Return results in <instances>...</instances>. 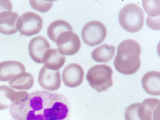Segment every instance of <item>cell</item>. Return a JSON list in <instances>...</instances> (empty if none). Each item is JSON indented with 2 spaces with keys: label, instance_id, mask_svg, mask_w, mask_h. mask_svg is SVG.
Returning <instances> with one entry per match:
<instances>
[{
  "label": "cell",
  "instance_id": "d6986e66",
  "mask_svg": "<svg viewBox=\"0 0 160 120\" xmlns=\"http://www.w3.org/2000/svg\"><path fill=\"white\" fill-rule=\"evenodd\" d=\"M68 31H72L71 25L64 20H58L51 22L48 26L47 33L50 39L55 42L60 35Z\"/></svg>",
  "mask_w": 160,
  "mask_h": 120
},
{
  "label": "cell",
  "instance_id": "7402d4cb",
  "mask_svg": "<svg viewBox=\"0 0 160 120\" xmlns=\"http://www.w3.org/2000/svg\"><path fill=\"white\" fill-rule=\"evenodd\" d=\"M139 103H135L130 105L125 109V120H141L138 114Z\"/></svg>",
  "mask_w": 160,
  "mask_h": 120
},
{
  "label": "cell",
  "instance_id": "2e32d148",
  "mask_svg": "<svg viewBox=\"0 0 160 120\" xmlns=\"http://www.w3.org/2000/svg\"><path fill=\"white\" fill-rule=\"evenodd\" d=\"M66 58L58 49L52 48L45 53L42 59V63L48 69L58 71L65 64Z\"/></svg>",
  "mask_w": 160,
  "mask_h": 120
},
{
  "label": "cell",
  "instance_id": "5bb4252c",
  "mask_svg": "<svg viewBox=\"0 0 160 120\" xmlns=\"http://www.w3.org/2000/svg\"><path fill=\"white\" fill-rule=\"evenodd\" d=\"M19 15L12 11H4L0 13V32L11 35L18 32L17 23Z\"/></svg>",
  "mask_w": 160,
  "mask_h": 120
},
{
  "label": "cell",
  "instance_id": "7a4b0ae2",
  "mask_svg": "<svg viewBox=\"0 0 160 120\" xmlns=\"http://www.w3.org/2000/svg\"><path fill=\"white\" fill-rule=\"evenodd\" d=\"M141 50L139 44L134 40H126L120 43L114 61L117 71L125 75L137 72L141 65Z\"/></svg>",
  "mask_w": 160,
  "mask_h": 120
},
{
  "label": "cell",
  "instance_id": "6da1fadb",
  "mask_svg": "<svg viewBox=\"0 0 160 120\" xmlns=\"http://www.w3.org/2000/svg\"><path fill=\"white\" fill-rule=\"evenodd\" d=\"M71 110L62 94L38 91L14 104L9 112L14 120H68Z\"/></svg>",
  "mask_w": 160,
  "mask_h": 120
},
{
  "label": "cell",
  "instance_id": "ba28073f",
  "mask_svg": "<svg viewBox=\"0 0 160 120\" xmlns=\"http://www.w3.org/2000/svg\"><path fill=\"white\" fill-rule=\"evenodd\" d=\"M38 82L41 88L49 91H55L61 87V80L59 71L50 70L43 66L40 70Z\"/></svg>",
  "mask_w": 160,
  "mask_h": 120
},
{
  "label": "cell",
  "instance_id": "9a60e30c",
  "mask_svg": "<svg viewBox=\"0 0 160 120\" xmlns=\"http://www.w3.org/2000/svg\"><path fill=\"white\" fill-rule=\"evenodd\" d=\"M143 88L146 92L150 95H160V74L156 71L147 72L142 79Z\"/></svg>",
  "mask_w": 160,
  "mask_h": 120
},
{
  "label": "cell",
  "instance_id": "e0dca14e",
  "mask_svg": "<svg viewBox=\"0 0 160 120\" xmlns=\"http://www.w3.org/2000/svg\"><path fill=\"white\" fill-rule=\"evenodd\" d=\"M34 83L33 75L26 72L15 75L8 82L10 88L21 91L31 89L33 86Z\"/></svg>",
  "mask_w": 160,
  "mask_h": 120
},
{
  "label": "cell",
  "instance_id": "4fadbf2b",
  "mask_svg": "<svg viewBox=\"0 0 160 120\" xmlns=\"http://www.w3.org/2000/svg\"><path fill=\"white\" fill-rule=\"evenodd\" d=\"M26 72L25 66L17 61H5L0 62V81L8 82L15 75Z\"/></svg>",
  "mask_w": 160,
  "mask_h": 120
},
{
  "label": "cell",
  "instance_id": "8992f818",
  "mask_svg": "<svg viewBox=\"0 0 160 120\" xmlns=\"http://www.w3.org/2000/svg\"><path fill=\"white\" fill-rule=\"evenodd\" d=\"M81 36L87 45L91 47L95 46L105 39L107 36L106 28L99 21H90L83 28Z\"/></svg>",
  "mask_w": 160,
  "mask_h": 120
},
{
  "label": "cell",
  "instance_id": "ac0fdd59",
  "mask_svg": "<svg viewBox=\"0 0 160 120\" xmlns=\"http://www.w3.org/2000/svg\"><path fill=\"white\" fill-rule=\"evenodd\" d=\"M115 47L104 44L93 51L91 56L94 61L98 62L106 63L112 59L115 54Z\"/></svg>",
  "mask_w": 160,
  "mask_h": 120
},
{
  "label": "cell",
  "instance_id": "30bf717a",
  "mask_svg": "<svg viewBox=\"0 0 160 120\" xmlns=\"http://www.w3.org/2000/svg\"><path fill=\"white\" fill-rule=\"evenodd\" d=\"M160 100L148 98L139 103L138 114L141 120H160Z\"/></svg>",
  "mask_w": 160,
  "mask_h": 120
},
{
  "label": "cell",
  "instance_id": "ffe728a7",
  "mask_svg": "<svg viewBox=\"0 0 160 120\" xmlns=\"http://www.w3.org/2000/svg\"><path fill=\"white\" fill-rule=\"evenodd\" d=\"M159 1H143V6L149 18L160 16Z\"/></svg>",
  "mask_w": 160,
  "mask_h": 120
},
{
  "label": "cell",
  "instance_id": "7c38bea8",
  "mask_svg": "<svg viewBox=\"0 0 160 120\" xmlns=\"http://www.w3.org/2000/svg\"><path fill=\"white\" fill-rule=\"evenodd\" d=\"M51 48L46 38L41 36L32 38L28 45V52L32 59L37 63H42L45 53Z\"/></svg>",
  "mask_w": 160,
  "mask_h": 120
},
{
  "label": "cell",
  "instance_id": "8fae6325",
  "mask_svg": "<svg viewBox=\"0 0 160 120\" xmlns=\"http://www.w3.org/2000/svg\"><path fill=\"white\" fill-rule=\"evenodd\" d=\"M25 91H15L6 85L0 86V110L8 109L28 95Z\"/></svg>",
  "mask_w": 160,
  "mask_h": 120
},
{
  "label": "cell",
  "instance_id": "5b68a950",
  "mask_svg": "<svg viewBox=\"0 0 160 120\" xmlns=\"http://www.w3.org/2000/svg\"><path fill=\"white\" fill-rule=\"evenodd\" d=\"M42 26L43 21L41 16L35 12H28L19 17L17 28L21 35L30 37L39 33Z\"/></svg>",
  "mask_w": 160,
  "mask_h": 120
},
{
  "label": "cell",
  "instance_id": "603a6c76",
  "mask_svg": "<svg viewBox=\"0 0 160 120\" xmlns=\"http://www.w3.org/2000/svg\"><path fill=\"white\" fill-rule=\"evenodd\" d=\"M12 7L11 1L8 0L0 1V13L5 11H12Z\"/></svg>",
  "mask_w": 160,
  "mask_h": 120
},
{
  "label": "cell",
  "instance_id": "3957f363",
  "mask_svg": "<svg viewBox=\"0 0 160 120\" xmlns=\"http://www.w3.org/2000/svg\"><path fill=\"white\" fill-rule=\"evenodd\" d=\"M120 25L130 32H138L143 26L145 15L142 8L135 4H128L120 11Z\"/></svg>",
  "mask_w": 160,
  "mask_h": 120
},
{
  "label": "cell",
  "instance_id": "9c48e42d",
  "mask_svg": "<svg viewBox=\"0 0 160 120\" xmlns=\"http://www.w3.org/2000/svg\"><path fill=\"white\" fill-rule=\"evenodd\" d=\"M84 71L81 66L76 63L67 65L62 73L64 84L70 88H77L82 84L84 79Z\"/></svg>",
  "mask_w": 160,
  "mask_h": 120
},
{
  "label": "cell",
  "instance_id": "52a82bcc",
  "mask_svg": "<svg viewBox=\"0 0 160 120\" xmlns=\"http://www.w3.org/2000/svg\"><path fill=\"white\" fill-rule=\"evenodd\" d=\"M55 42L58 51L64 55H75L79 51L81 47L79 37L72 31L62 33L57 38Z\"/></svg>",
  "mask_w": 160,
  "mask_h": 120
},
{
  "label": "cell",
  "instance_id": "44dd1931",
  "mask_svg": "<svg viewBox=\"0 0 160 120\" xmlns=\"http://www.w3.org/2000/svg\"><path fill=\"white\" fill-rule=\"evenodd\" d=\"M53 1H30L31 7L34 9L38 12H48L52 8Z\"/></svg>",
  "mask_w": 160,
  "mask_h": 120
},
{
  "label": "cell",
  "instance_id": "277c9868",
  "mask_svg": "<svg viewBox=\"0 0 160 120\" xmlns=\"http://www.w3.org/2000/svg\"><path fill=\"white\" fill-rule=\"evenodd\" d=\"M113 71L109 66H94L88 70L86 79L90 86L98 92L107 91L113 85Z\"/></svg>",
  "mask_w": 160,
  "mask_h": 120
}]
</instances>
